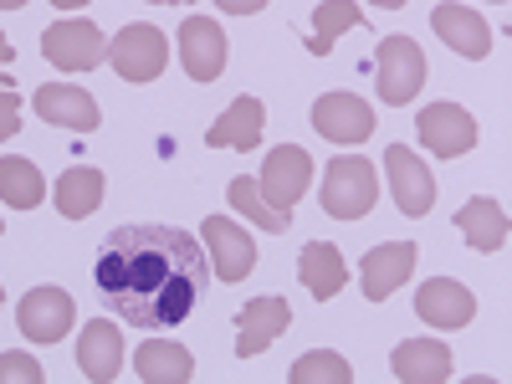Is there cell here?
Listing matches in <instances>:
<instances>
[{
	"label": "cell",
	"instance_id": "4316f807",
	"mask_svg": "<svg viewBox=\"0 0 512 384\" xmlns=\"http://www.w3.org/2000/svg\"><path fill=\"white\" fill-rule=\"evenodd\" d=\"M226 195H231V205L241 210V216H246V221H256V226H262V231H272V236L292 226L287 216H277V210H272V205L262 200V190H256V180H246V175H236Z\"/></svg>",
	"mask_w": 512,
	"mask_h": 384
},
{
	"label": "cell",
	"instance_id": "2e32d148",
	"mask_svg": "<svg viewBox=\"0 0 512 384\" xmlns=\"http://www.w3.org/2000/svg\"><path fill=\"white\" fill-rule=\"evenodd\" d=\"M205 246H210V256H216V277L221 282H241L256 267V241L231 216H210L205 221Z\"/></svg>",
	"mask_w": 512,
	"mask_h": 384
},
{
	"label": "cell",
	"instance_id": "8992f818",
	"mask_svg": "<svg viewBox=\"0 0 512 384\" xmlns=\"http://www.w3.org/2000/svg\"><path fill=\"white\" fill-rule=\"evenodd\" d=\"M41 52H47L52 67L62 72H88L108 57V36L93 21H57L41 31Z\"/></svg>",
	"mask_w": 512,
	"mask_h": 384
},
{
	"label": "cell",
	"instance_id": "5bb4252c",
	"mask_svg": "<svg viewBox=\"0 0 512 384\" xmlns=\"http://www.w3.org/2000/svg\"><path fill=\"white\" fill-rule=\"evenodd\" d=\"M415 256L420 251L410 241H384V246H374L364 256V297H369V303H384V297H395L410 282Z\"/></svg>",
	"mask_w": 512,
	"mask_h": 384
},
{
	"label": "cell",
	"instance_id": "d590c367",
	"mask_svg": "<svg viewBox=\"0 0 512 384\" xmlns=\"http://www.w3.org/2000/svg\"><path fill=\"white\" fill-rule=\"evenodd\" d=\"M16 6H26V0H0V11H16Z\"/></svg>",
	"mask_w": 512,
	"mask_h": 384
},
{
	"label": "cell",
	"instance_id": "83f0119b",
	"mask_svg": "<svg viewBox=\"0 0 512 384\" xmlns=\"http://www.w3.org/2000/svg\"><path fill=\"white\" fill-rule=\"evenodd\" d=\"M287 379H292V384H323V379H328V384H349L354 369L338 359V354H328V349H313V354H303V359L287 369Z\"/></svg>",
	"mask_w": 512,
	"mask_h": 384
},
{
	"label": "cell",
	"instance_id": "4dcf8cb0",
	"mask_svg": "<svg viewBox=\"0 0 512 384\" xmlns=\"http://www.w3.org/2000/svg\"><path fill=\"white\" fill-rule=\"evenodd\" d=\"M216 6H221L226 16H251V11H262L267 0H216Z\"/></svg>",
	"mask_w": 512,
	"mask_h": 384
},
{
	"label": "cell",
	"instance_id": "7c38bea8",
	"mask_svg": "<svg viewBox=\"0 0 512 384\" xmlns=\"http://www.w3.org/2000/svg\"><path fill=\"white\" fill-rule=\"evenodd\" d=\"M287 328H292V308L282 297H256V303H246L241 318H236V354L256 359L267 344H277Z\"/></svg>",
	"mask_w": 512,
	"mask_h": 384
},
{
	"label": "cell",
	"instance_id": "8d00e7d4",
	"mask_svg": "<svg viewBox=\"0 0 512 384\" xmlns=\"http://www.w3.org/2000/svg\"><path fill=\"white\" fill-rule=\"evenodd\" d=\"M0 308H6V287H0Z\"/></svg>",
	"mask_w": 512,
	"mask_h": 384
},
{
	"label": "cell",
	"instance_id": "836d02e7",
	"mask_svg": "<svg viewBox=\"0 0 512 384\" xmlns=\"http://www.w3.org/2000/svg\"><path fill=\"white\" fill-rule=\"evenodd\" d=\"M52 6H62V11H77V6H88V0H52Z\"/></svg>",
	"mask_w": 512,
	"mask_h": 384
},
{
	"label": "cell",
	"instance_id": "1f68e13d",
	"mask_svg": "<svg viewBox=\"0 0 512 384\" xmlns=\"http://www.w3.org/2000/svg\"><path fill=\"white\" fill-rule=\"evenodd\" d=\"M6 62H11V41H6V31H0V82H11L6 77Z\"/></svg>",
	"mask_w": 512,
	"mask_h": 384
},
{
	"label": "cell",
	"instance_id": "ba28073f",
	"mask_svg": "<svg viewBox=\"0 0 512 384\" xmlns=\"http://www.w3.org/2000/svg\"><path fill=\"white\" fill-rule=\"evenodd\" d=\"M72 318H77V308H72V297L62 287H31L21 297V308H16V323H21V333L31 338V344H62Z\"/></svg>",
	"mask_w": 512,
	"mask_h": 384
},
{
	"label": "cell",
	"instance_id": "603a6c76",
	"mask_svg": "<svg viewBox=\"0 0 512 384\" xmlns=\"http://www.w3.org/2000/svg\"><path fill=\"white\" fill-rule=\"evenodd\" d=\"M297 277H303V287L318 297V303H328V297L349 282V267H344V256H338L333 241H308L303 262H297Z\"/></svg>",
	"mask_w": 512,
	"mask_h": 384
},
{
	"label": "cell",
	"instance_id": "cb8c5ba5",
	"mask_svg": "<svg viewBox=\"0 0 512 384\" xmlns=\"http://www.w3.org/2000/svg\"><path fill=\"white\" fill-rule=\"evenodd\" d=\"M98 205H103V169L77 164V169H67V175L57 180V210H62L67 221L93 216Z\"/></svg>",
	"mask_w": 512,
	"mask_h": 384
},
{
	"label": "cell",
	"instance_id": "3957f363",
	"mask_svg": "<svg viewBox=\"0 0 512 384\" xmlns=\"http://www.w3.org/2000/svg\"><path fill=\"white\" fill-rule=\"evenodd\" d=\"M108 62H113V72H118L123 82H154V77H164V67H169V41H164L159 26L134 21V26H123V31L108 41Z\"/></svg>",
	"mask_w": 512,
	"mask_h": 384
},
{
	"label": "cell",
	"instance_id": "e0dca14e",
	"mask_svg": "<svg viewBox=\"0 0 512 384\" xmlns=\"http://www.w3.org/2000/svg\"><path fill=\"white\" fill-rule=\"evenodd\" d=\"M431 26H436V36L446 41L451 52L472 57V62L492 57V26H487L472 6H436V11H431Z\"/></svg>",
	"mask_w": 512,
	"mask_h": 384
},
{
	"label": "cell",
	"instance_id": "4fadbf2b",
	"mask_svg": "<svg viewBox=\"0 0 512 384\" xmlns=\"http://www.w3.org/2000/svg\"><path fill=\"white\" fill-rule=\"evenodd\" d=\"M180 57H185V72L195 82H216L226 67V31L210 16H190L180 26Z\"/></svg>",
	"mask_w": 512,
	"mask_h": 384
},
{
	"label": "cell",
	"instance_id": "f546056e",
	"mask_svg": "<svg viewBox=\"0 0 512 384\" xmlns=\"http://www.w3.org/2000/svg\"><path fill=\"white\" fill-rule=\"evenodd\" d=\"M16 128H21V98L0 88V139H16Z\"/></svg>",
	"mask_w": 512,
	"mask_h": 384
},
{
	"label": "cell",
	"instance_id": "7402d4cb",
	"mask_svg": "<svg viewBox=\"0 0 512 384\" xmlns=\"http://www.w3.org/2000/svg\"><path fill=\"white\" fill-rule=\"evenodd\" d=\"M456 226H461L466 246L482 251V256H492V251H502V246H507V210H502L492 195L466 200V205H461V216H456Z\"/></svg>",
	"mask_w": 512,
	"mask_h": 384
},
{
	"label": "cell",
	"instance_id": "d6986e66",
	"mask_svg": "<svg viewBox=\"0 0 512 384\" xmlns=\"http://www.w3.org/2000/svg\"><path fill=\"white\" fill-rule=\"evenodd\" d=\"M390 369L405 384H446L456 364H451V349L441 338H410V344H400L390 354Z\"/></svg>",
	"mask_w": 512,
	"mask_h": 384
},
{
	"label": "cell",
	"instance_id": "9a60e30c",
	"mask_svg": "<svg viewBox=\"0 0 512 384\" xmlns=\"http://www.w3.org/2000/svg\"><path fill=\"white\" fill-rule=\"evenodd\" d=\"M36 113L47 123H57V128H67V134H93V128L103 123L98 103L82 88H72V82H47V88L36 93Z\"/></svg>",
	"mask_w": 512,
	"mask_h": 384
},
{
	"label": "cell",
	"instance_id": "e575fe53",
	"mask_svg": "<svg viewBox=\"0 0 512 384\" xmlns=\"http://www.w3.org/2000/svg\"><path fill=\"white\" fill-rule=\"evenodd\" d=\"M149 6H190V0H149Z\"/></svg>",
	"mask_w": 512,
	"mask_h": 384
},
{
	"label": "cell",
	"instance_id": "f1b7e54d",
	"mask_svg": "<svg viewBox=\"0 0 512 384\" xmlns=\"http://www.w3.org/2000/svg\"><path fill=\"white\" fill-rule=\"evenodd\" d=\"M0 384H47L31 354H0Z\"/></svg>",
	"mask_w": 512,
	"mask_h": 384
},
{
	"label": "cell",
	"instance_id": "484cf974",
	"mask_svg": "<svg viewBox=\"0 0 512 384\" xmlns=\"http://www.w3.org/2000/svg\"><path fill=\"white\" fill-rule=\"evenodd\" d=\"M364 21V11L354 6V0H323V6L313 11V36H308V52H328L333 47V41L338 36H344V31H354Z\"/></svg>",
	"mask_w": 512,
	"mask_h": 384
},
{
	"label": "cell",
	"instance_id": "ac0fdd59",
	"mask_svg": "<svg viewBox=\"0 0 512 384\" xmlns=\"http://www.w3.org/2000/svg\"><path fill=\"white\" fill-rule=\"evenodd\" d=\"M77 369H82V379H93V384H108V379H118V369H123V333H118L108 318L82 323Z\"/></svg>",
	"mask_w": 512,
	"mask_h": 384
},
{
	"label": "cell",
	"instance_id": "7a4b0ae2",
	"mask_svg": "<svg viewBox=\"0 0 512 384\" xmlns=\"http://www.w3.org/2000/svg\"><path fill=\"white\" fill-rule=\"evenodd\" d=\"M379 200V175L374 164L359 154L344 159H328V175H323V210L333 221H364Z\"/></svg>",
	"mask_w": 512,
	"mask_h": 384
},
{
	"label": "cell",
	"instance_id": "8fae6325",
	"mask_svg": "<svg viewBox=\"0 0 512 384\" xmlns=\"http://www.w3.org/2000/svg\"><path fill=\"white\" fill-rule=\"evenodd\" d=\"M415 313H420V323L451 333V328H466L477 318V297H472V287H461L456 277H436V282H425L415 292Z\"/></svg>",
	"mask_w": 512,
	"mask_h": 384
},
{
	"label": "cell",
	"instance_id": "ffe728a7",
	"mask_svg": "<svg viewBox=\"0 0 512 384\" xmlns=\"http://www.w3.org/2000/svg\"><path fill=\"white\" fill-rule=\"evenodd\" d=\"M134 369L144 384H185L195 379V354L175 344V338H144L134 349Z\"/></svg>",
	"mask_w": 512,
	"mask_h": 384
},
{
	"label": "cell",
	"instance_id": "52a82bcc",
	"mask_svg": "<svg viewBox=\"0 0 512 384\" xmlns=\"http://www.w3.org/2000/svg\"><path fill=\"white\" fill-rule=\"evenodd\" d=\"M415 134L436 159H456V154L477 149V118L466 108H456V103H431V108H420Z\"/></svg>",
	"mask_w": 512,
	"mask_h": 384
},
{
	"label": "cell",
	"instance_id": "d4e9b609",
	"mask_svg": "<svg viewBox=\"0 0 512 384\" xmlns=\"http://www.w3.org/2000/svg\"><path fill=\"white\" fill-rule=\"evenodd\" d=\"M47 185H41V169L31 159H0V200L16 210H36Z\"/></svg>",
	"mask_w": 512,
	"mask_h": 384
},
{
	"label": "cell",
	"instance_id": "30bf717a",
	"mask_svg": "<svg viewBox=\"0 0 512 384\" xmlns=\"http://www.w3.org/2000/svg\"><path fill=\"white\" fill-rule=\"evenodd\" d=\"M384 175H390V190H395V205L405 216H425L436 205V180L405 144H390L384 149Z\"/></svg>",
	"mask_w": 512,
	"mask_h": 384
},
{
	"label": "cell",
	"instance_id": "d6a6232c",
	"mask_svg": "<svg viewBox=\"0 0 512 384\" xmlns=\"http://www.w3.org/2000/svg\"><path fill=\"white\" fill-rule=\"evenodd\" d=\"M374 6H384V11H400V6H410V0H374Z\"/></svg>",
	"mask_w": 512,
	"mask_h": 384
},
{
	"label": "cell",
	"instance_id": "277c9868",
	"mask_svg": "<svg viewBox=\"0 0 512 384\" xmlns=\"http://www.w3.org/2000/svg\"><path fill=\"white\" fill-rule=\"evenodd\" d=\"M308 180H313V159L308 149H297V144H277L262 164V180H256V190H262V200L277 210V216L292 221V205L308 195Z\"/></svg>",
	"mask_w": 512,
	"mask_h": 384
},
{
	"label": "cell",
	"instance_id": "44dd1931",
	"mask_svg": "<svg viewBox=\"0 0 512 384\" xmlns=\"http://www.w3.org/2000/svg\"><path fill=\"white\" fill-rule=\"evenodd\" d=\"M262 128H267L262 98H236L216 123H210L205 144H210V149H256V144H262Z\"/></svg>",
	"mask_w": 512,
	"mask_h": 384
},
{
	"label": "cell",
	"instance_id": "9c48e42d",
	"mask_svg": "<svg viewBox=\"0 0 512 384\" xmlns=\"http://www.w3.org/2000/svg\"><path fill=\"white\" fill-rule=\"evenodd\" d=\"M313 128H318L328 144H364L374 128H379V118L354 93H328V98L313 103Z\"/></svg>",
	"mask_w": 512,
	"mask_h": 384
},
{
	"label": "cell",
	"instance_id": "6da1fadb",
	"mask_svg": "<svg viewBox=\"0 0 512 384\" xmlns=\"http://www.w3.org/2000/svg\"><path fill=\"white\" fill-rule=\"evenodd\" d=\"M98 297L128 328H180L205 297V246L180 226H118L93 262Z\"/></svg>",
	"mask_w": 512,
	"mask_h": 384
},
{
	"label": "cell",
	"instance_id": "5b68a950",
	"mask_svg": "<svg viewBox=\"0 0 512 384\" xmlns=\"http://www.w3.org/2000/svg\"><path fill=\"white\" fill-rule=\"evenodd\" d=\"M374 72H379V98L390 108H400L425 88V52L410 36H384L379 57H374Z\"/></svg>",
	"mask_w": 512,
	"mask_h": 384
}]
</instances>
